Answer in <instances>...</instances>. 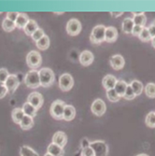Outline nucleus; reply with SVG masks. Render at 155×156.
I'll return each instance as SVG.
<instances>
[{"label":"nucleus","instance_id":"f03ea898","mask_svg":"<svg viewBox=\"0 0 155 156\" xmlns=\"http://www.w3.org/2000/svg\"><path fill=\"white\" fill-rule=\"evenodd\" d=\"M105 32H106V26L103 24L96 25L93 28L91 36H90V40L93 44L98 45L101 44L102 42L105 41Z\"/></svg>","mask_w":155,"mask_h":156},{"label":"nucleus","instance_id":"c85d7f7f","mask_svg":"<svg viewBox=\"0 0 155 156\" xmlns=\"http://www.w3.org/2000/svg\"><path fill=\"white\" fill-rule=\"evenodd\" d=\"M21 156H39L38 153L29 146H22L20 149Z\"/></svg>","mask_w":155,"mask_h":156},{"label":"nucleus","instance_id":"473e14b6","mask_svg":"<svg viewBox=\"0 0 155 156\" xmlns=\"http://www.w3.org/2000/svg\"><path fill=\"white\" fill-rule=\"evenodd\" d=\"M145 94L150 98H155V83H148L145 87Z\"/></svg>","mask_w":155,"mask_h":156},{"label":"nucleus","instance_id":"7ed1b4c3","mask_svg":"<svg viewBox=\"0 0 155 156\" xmlns=\"http://www.w3.org/2000/svg\"><path fill=\"white\" fill-rule=\"evenodd\" d=\"M24 83L28 88H38L40 86V80L37 70H30V71H28L24 77Z\"/></svg>","mask_w":155,"mask_h":156},{"label":"nucleus","instance_id":"393cba45","mask_svg":"<svg viewBox=\"0 0 155 156\" xmlns=\"http://www.w3.org/2000/svg\"><path fill=\"white\" fill-rule=\"evenodd\" d=\"M133 14H134L133 22H134L135 25H140V26L145 27V24L147 23V17L145 14L143 12L140 14H136L133 12Z\"/></svg>","mask_w":155,"mask_h":156},{"label":"nucleus","instance_id":"a18cd8bd","mask_svg":"<svg viewBox=\"0 0 155 156\" xmlns=\"http://www.w3.org/2000/svg\"><path fill=\"white\" fill-rule=\"evenodd\" d=\"M151 45H152V47L155 49V37H152V39H151Z\"/></svg>","mask_w":155,"mask_h":156},{"label":"nucleus","instance_id":"37998d69","mask_svg":"<svg viewBox=\"0 0 155 156\" xmlns=\"http://www.w3.org/2000/svg\"><path fill=\"white\" fill-rule=\"evenodd\" d=\"M148 30H149V32H150V37H151V39H152V37H155V27H154L152 24H150V25L148 27Z\"/></svg>","mask_w":155,"mask_h":156},{"label":"nucleus","instance_id":"423d86ee","mask_svg":"<svg viewBox=\"0 0 155 156\" xmlns=\"http://www.w3.org/2000/svg\"><path fill=\"white\" fill-rule=\"evenodd\" d=\"M90 147L93 150L95 156H107L108 146L103 140H95L90 143Z\"/></svg>","mask_w":155,"mask_h":156},{"label":"nucleus","instance_id":"e433bc0d","mask_svg":"<svg viewBox=\"0 0 155 156\" xmlns=\"http://www.w3.org/2000/svg\"><path fill=\"white\" fill-rule=\"evenodd\" d=\"M9 71L6 68H0V82L2 84H4L7 80V79L9 78Z\"/></svg>","mask_w":155,"mask_h":156},{"label":"nucleus","instance_id":"39448f33","mask_svg":"<svg viewBox=\"0 0 155 156\" xmlns=\"http://www.w3.org/2000/svg\"><path fill=\"white\" fill-rule=\"evenodd\" d=\"M42 63V57L38 51H31L26 56V64L32 70H36L40 66Z\"/></svg>","mask_w":155,"mask_h":156},{"label":"nucleus","instance_id":"9b49d317","mask_svg":"<svg viewBox=\"0 0 155 156\" xmlns=\"http://www.w3.org/2000/svg\"><path fill=\"white\" fill-rule=\"evenodd\" d=\"M4 85L7 87L9 93H14L20 85V81H19V79L16 75L10 74L9 76V78L7 79L6 82L4 83Z\"/></svg>","mask_w":155,"mask_h":156},{"label":"nucleus","instance_id":"9d476101","mask_svg":"<svg viewBox=\"0 0 155 156\" xmlns=\"http://www.w3.org/2000/svg\"><path fill=\"white\" fill-rule=\"evenodd\" d=\"M43 101H44V99H43L42 94L39 93H37V92L31 93L27 97V102L29 104H31L37 109H38L42 107V105H43Z\"/></svg>","mask_w":155,"mask_h":156},{"label":"nucleus","instance_id":"ddd939ff","mask_svg":"<svg viewBox=\"0 0 155 156\" xmlns=\"http://www.w3.org/2000/svg\"><path fill=\"white\" fill-rule=\"evenodd\" d=\"M118 38V30L114 26H108L106 27V32H105V41L107 43H112L115 42Z\"/></svg>","mask_w":155,"mask_h":156},{"label":"nucleus","instance_id":"09e8293b","mask_svg":"<svg viewBox=\"0 0 155 156\" xmlns=\"http://www.w3.org/2000/svg\"><path fill=\"white\" fill-rule=\"evenodd\" d=\"M154 27H155V20H153V22H152V23H151Z\"/></svg>","mask_w":155,"mask_h":156},{"label":"nucleus","instance_id":"b1692460","mask_svg":"<svg viewBox=\"0 0 155 156\" xmlns=\"http://www.w3.org/2000/svg\"><path fill=\"white\" fill-rule=\"evenodd\" d=\"M127 86H128V84L126 83L124 80H120L117 81L114 90L116 91V93L119 94L120 97H123V95L125 94V91H126V89H127Z\"/></svg>","mask_w":155,"mask_h":156},{"label":"nucleus","instance_id":"a211bd4d","mask_svg":"<svg viewBox=\"0 0 155 156\" xmlns=\"http://www.w3.org/2000/svg\"><path fill=\"white\" fill-rule=\"evenodd\" d=\"M47 151H48V153L51 154L52 156H64L65 155L64 148H62V147H60L58 145H56L54 143H51L48 146Z\"/></svg>","mask_w":155,"mask_h":156},{"label":"nucleus","instance_id":"c9c22d12","mask_svg":"<svg viewBox=\"0 0 155 156\" xmlns=\"http://www.w3.org/2000/svg\"><path fill=\"white\" fill-rule=\"evenodd\" d=\"M44 36H45V34H44L43 29H41V28H38V29H37L36 32L33 33V35H32L31 37H32V39H33L35 42H37V41H38L39 39H41Z\"/></svg>","mask_w":155,"mask_h":156},{"label":"nucleus","instance_id":"4468645a","mask_svg":"<svg viewBox=\"0 0 155 156\" xmlns=\"http://www.w3.org/2000/svg\"><path fill=\"white\" fill-rule=\"evenodd\" d=\"M52 143L64 148L67 143V136L62 131L56 132L52 136Z\"/></svg>","mask_w":155,"mask_h":156},{"label":"nucleus","instance_id":"dca6fc26","mask_svg":"<svg viewBox=\"0 0 155 156\" xmlns=\"http://www.w3.org/2000/svg\"><path fill=\"white\" fill-rule=\"evenodd\" d=\"M117 79L113 76V75H107L104 77L103 80H102V84L106 90H110V89H114L115 85L117 83Z\"/></svg>","mask_w":155,"mask_h":156},{"label":"nucleus","instance_id":"1a4fd4ad","mask_svg":"<svg viewBox=\"0 0 155 156\" xmlns=\"http://www.w3.org/2000/svg\"><path fill=\"white\" fill-rule=\"evenodd\" d=\"M91 110L96 116H103L107 110V107L102 99H95L91 106Z\"/></svg>","mask_w":155,"mask_h":156},{"label":"nucleus","instance_id":"a878e982","mask_svg":"<svg viewBox=\"0 0 155 156\" xmlns=\"http://www.w3.org/2000/svg\"><path fill=\"white\" fill-rule=\"evenodd\" d=\"M34 125V120L32 117H29V116H26L24 115L21 123H20V126H21V128L23 130H28V129H30L32 128Z\"/></svg>","mask_w":155,"mask_h":156},{"label":"nucleus","instance_id":"4be33fe9","mask_svg":"<svg viewBox=\"0 0 155 156\" xmlns=\"http://www.w3.org/2000/svg\"><path fill=\"white\" fill-rule=\"evenodd\" d=\"M23 116H24V113H23V109L20 108H14L12 110V112H11V118H12L13 122H15V123H18V124L21 123Z\"/></svg>","mask_w":155,"mask_h":156},{"label":"nucleus","instance_id":"58836bf2","mask_svg":"<svg viewBox=\"0 0 155 156\" xmlns=\"http://www.w3.org/2000/svg\"><path fill=\"white\" fill-rule=\"evenodd\" d=\"M18 15H19V12H17V11H9L7 13V19L15 23L16 19L18 18Z\"/></svg>","mask_w":155,"mask_h":156},{"label":"nucleus","instance_id":"20e7f679","mask_svg":"<svg viewBox=\"0 0 155 156\" xmlns=\"http://www.w3.org/2000/svg\"><path fill=\"white\" fill-rule=\"evenodd\" d=\"M65 107V103L62 100H55L54 102H52L50 108V113L51 117L55 120H63Z\"/></svg>","mask_w":155,"mask_h":156},{"label":"nucleus","instance_id":"6e6552de","mask_svg":"<svg viewBox=\"0 0 155 156\" xmlns=\"http://www.w3.org/2000/svg\"><path fill=\"white\" fill-rule=\"evenodd\" d=\"M81 31V23L78 19H70L66 24V32L69 36H78Z\"/></svg>","mask_w":155,"mask_h":156},{"label":"nucleus","instance_id":"aec40b11","mask_svg":"<svg viewBox=\"0 0 155 156\" xmlns=\"http://www.w3.org/2000/svg\"><path fill=\"white\" fill-rule=\"evenodd\" d=\"M22 109H23V111L24 113V115H26V116H29V117L34 118L37 115V109L36 108H34L31 104H29L28 102H25L23 105Z\"/></svg>","mask_w":155,"mask_h":156},{"label":"nucleus","instance_id":"4c0bfd02","mask_svg":"<svg viewBox=\"0 0 155 156\" xmlns=\"http://www.w3.org/2000/svg\"><path fill=\"white\" fill-rule=\"evenodd\" d=\"M80 156H95V154H94L93 150L89 146V147H86V148L81 149Z\"/></svg>","mask_w":155,"mask_h":156},{"label":"nucleus","instance_id":"3c124183","mask_svg":"<svg viewBox=\"0 0 155 156\" xmlns=\"http://www.w3.org/2000/svg\"><path fill=\"white\" fill-rule=\"evenodd\" d=\"M0 13H1V12H0Z\"/></svg>","mask_w":155,"mask_h":156},{"label":"nucleus","instance_id":"412c9836","mask_svg":"<svg viewBox=\"0 0 155 156\" xmlns=\"http://www.w3.org/2000/svg\"><path fill=\"white\" fill-rule=\"evenodd\" d=\"M38 29V25L36 21L34 20H29L27 24L24 27V33L27 36H32L34 32H36Z\"/></svg>","mask_w":155,"mask_h":156},{"label":"nucleus","instance_id":"2f4dec72","mask_svg":"<svg viewBox=\"0 0 155 156\" xmlns=\"http://www.w3.org/2000/svg\"><path fill=\"white\" fill-rule=\"evenodd\" d=\"M107 99L110 102H113V103L118 102L120 100V98H121L114 89L107 90Z\"/></svg>","mask_w":155,"mask_h":156},{"label":"nucleus","instance_id":"f257e3e1","mask_svg":"<svg viewBox=\"0 0 155 156\" xmlns=\"http://www.w3.org/2000/svg\"><path fill=\"white\" fill-rule=\"evenodd\" d=\"M39 80H40V85L42 87H50L54 82V73L51 68H41L39 71Z\"/></svg>","mask_w":155,"mask_h":156},{"label":"nucleus","instance_id":"f704fd0d","mask_svg":"<svg viewBox=\"0 0 155 156\" xmlns=\"http://www.w3.org/2000/svg\"><path fill=\"white\" fill-rule=\"evenodd\" d=\"M136 97V94L135 93L133 92L131 86H130V84H128V86H127V89H126L125 91V94L123 95V98L126 99V100H133V99Z\"/></svg>","mask_w":155,"mask_h":156},{"label":"nucleus","instance_id":"6ab92c4d","mask_svg":"<svg viewBox=\"0 0 155 156\" xmlns=\"http://www.w3.org/2000/svg\"><path fill=\"white\" fill-rule=\"evenodd\" d=\"M29 17H28L27 14L25 13H19L18 18L15 21V24L16 27H18L19 29H24L25 25L27 24V23L29 22Z\"/></svg>","mask_w":155,"mask_h":156},{"label":"nucleus","instance_id":"2eb2a0df","mask_svg":"<svg viewBox=\"0 0 155 156\" xmlns=\"http://www.w3.org/2000/svg\"><path fill=\"white\" fill-rule=\"evenodd\" d=\"M94 60V56L90 51H83L79 55V63L84 66H90Z\"/></svg>","mask_w":155,"mask_h":156},{"label":"nucleus","instance_id":"0eeeda50","mask_svg":"<svg viewBox=\"0 0 155 156\" xmlns=\"http://www.w3.org/2000/svg\"><path fill=\"white\" fill-rule=\"evenodd\" d=\"M74 85V80L72 78V76L68 74V73H65L63 74L60 79H59V86L60 89L63 92H68L72 89Z\"/></svg>","mask_w":155,"mask_h":156},{"label":"nucleus","instance_id":"72a5a7b5","mask_svg":"<svg viewBox=\"0 0 155 156\" xmlns=\"http://www.w3.org/2000/svg\"><path fill=\"white\" fill-rule=\"evenodd\" d=\"M138 37H139L140 40L143 41V42H149V41L151 40L150 34V32H149V30H148V28H147V27H144V28H143L142 32L140 33V35L138 36Z\"/></svg>","mask_w":155,"mask_h":156},{"label":"nucleus","instance_id":"a19ab883","mask_svg":"<svg viewBox=\"0 0 155 156\" xmlns=\"http://www.w3.org/2000/svg\"><path fill=\"white\" fill-rule=\"evenodd\" d=\"M8 93H9V92H8V89H7V87L5 86V85H4V84L0 85V99L3 98V97H5L6 94H7Z\"/></svg>","mask_w":155,"mask_h":156},{"label":"nucleus","instance_id":"ea45409f","mask_svg":"<svg viewBox=\"0 0 155 156\" xmlns=\"http://www.w3.org/2000/svg\"><path fill=\"white\" fill-rule=\"evenodd\" d=\"M143 26H140V25H135L134 28H133V30H132V35L135 36V37H138L140 35V33L142 32L143 30Z\"/></svg>","mask_w":155,"mask_h":156},{"label":"nucleus","instance_id":"cd10ccee","mask_svg":"<svg viewBox=\"0 0 155 156\" xmlns=\"http://www.w3.org/2000/svg\"><path fill=\"white\" fill-rule=\"evenodd\" d=\"M37 47L40 50V51H45L50 47V38L48 36H44L41 39H39L38 41L36 42Z\"/></svg>","mask_w":155,"mask_h":156},{"label":"nucleus","instance_id":"bb28decb","mask_svg":"<svg viewBox=\"0 0 155 156\" xmlns=\"http://www.w3.org/2000/svg\"><path fill=\"white\" fill-rule=\"evenodd\" d=\"M130 86L133 90V92L135 93L136 96V95H140L142 94L143 92V89H144V86H143V84L141 81H139V80H133L131 83H130Z\"/></svg>","mask_w":155,"mask_h":156},{"label":"nucleus","instance_id":"f3484780","mask_svg":"<svg viewBox=\"0 0 155 156\" xmlns=\"http://www.w3.org/2000/svg\"><path fill=\"white\" fill-rule=\"evenodd\" d=\"M76 116V109L73 106L71 105H65V110H64V115H63V120L65 121H72Z\"/></svg>","mask_w":155,"mask_h":156},{"label":"nucleus","instance_id":"de8ad7c7","mask_svg":"<svg viewBox=\"0 0 155 156\" xmlns=\"http://www.w3.org/2000/svg\"><path fill=\"white\" fill-rule=\"evenodd\" d=\"M44 156H52V155H51V154H50V153H48V152H47V153H46V154H45V155H44Z\"/></svg>","mask_w":155,"mask_h":156},{"label":"nucleus","instance_id":"c03bdc74","mask_svg":"<svg viewBox=\"0 0 155 156\" xmlns=\"http://www.w3.org/2000/svg\"><path fill=\"white\" fill-rule=\"evenodd\" d=\"M110 14H111V16H112V17L118 18V17H120V16L122 15V14H123V11H111Z\"/></svg>","mask_w":155,"mask_h":156},{"label":"nucleus","instance_id":"5701e85b","mask_svg":"<svg viewBox=\"0 0 155 156\" xmlns=\"http://www.w3.org/2000/svg\"><path fill=\"white\" fill-rule=\"evenodd\" d=\"M135 26V23L133 22L132 18H125L122 22V29L124 33L126 34H130L132 33V30Z\"/></svg>","mask_w":155,"mask_h":156},{"label":"nucleus","instance_id":"c756f323","mask_svg":"<svg viewBox=\"0 0 155 156\" xmlns=\"http://www.w3.org/2000/svg\"><path fill=\"white\" fill-rule=\"evenodd\" d=\"M2 28L5 32H11L16 28V24L14 22L9 20V19H4L2 23Z\"/></svg>","mask_w":155,"mask_h":156},{"label":"nucleus","instance_id":"49530a36","mask_svg":"<svg viewBox=\"0 0 155 156\" xmlns=\"http://www.w3.org/2000/svg\"><path fill=\"white\" fill-rule=\"evenodd\" d=\"M136 156H149V155H147V154H145V153H140V154H137V155H136Z\"/></svg>","mask_w":155,"mask_h":156},{"label":"nucleus","instance_id":"79ce46f5","mask_svg":"<svg viewBox=\"0 0 155 156\" xmlns=\"http://www.w3.org/2000/svg\"><path fill=\"white\" fill-rule=\"evenodd\" d=\"M90 141L88 140V138H83L81 140V149L83 148H86V147H89L90 146Z\"/></svg>","mask_w":155,"mask_h":156},{"label":"nucleus","instance_id":"8fccbe9b","mask_svg":"<svg viewBox=\"0 0 155 156\" xmlns=\"http://www.w3.org/2000/svg\"><path fill=\"white\" fill-rule=\"evenodd\" d=\"M0 85H2V83H1V82H0Z\"/></svg>","mask_w":155,"mask_h":156},{"label":"nucleus","instance_id":"7c9ffc66","mask_svg":"<svg viewBox=\"0 0 155 156\" xmlns=\"http://www.w3.org/2000/svg\"><path fill=\"white\" fill-rule=\"evenodd\" d=\"M146 125L150 128H155V112L150 111L148 113V115L146 116L145 119Z\"/></svg>","mask_w":155,"mask_h":156},{"label":"nucleus","instance_id":"f8f14e48","mask_svg":"<svg viewBox=\"0 0 155 156\" xmlns=\"http://www.w3.org/2000/svg\"><path fill=\"white\" fill-rule=\"evenodd\" d=\"M109 63L110 66H112V68L115 69V70H121L122 69V67L125 65V61L124 58L121 54H115V55H112L110 59H109Z\"/></svg>","mask_w":155,"mask_h":156}]
</instances>
